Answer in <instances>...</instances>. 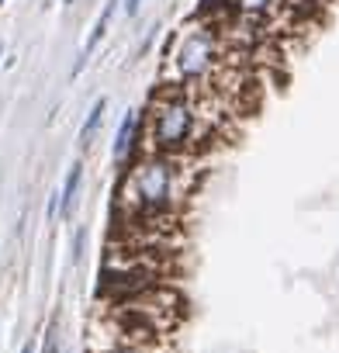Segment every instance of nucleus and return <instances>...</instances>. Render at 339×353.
I'll return each instance as SVG.
<instances>
[{
	"label": "nucleus",
	"instance_id": "1",
	"mask_svg": "<svg viewBox=\"0 0 339 353\" xmlns=\"http://www.w3.org/2000/svg\"><path fill=\"white\" fill-rule=\"evenodd\" d=\"M181 201V170L170 156H149L125 170L118 184V208L128 225L163 222Z\"/></svg>",
	"mask_w": 339,
	"mask_h": 353
},
{
	"label": "nucleus",
	"instance_id": "2",
	"mask_svg": "<svg viewBox=\"0 0 339 353\" xmlns=\"http://www.w3.org/2000/svg\"><path fill=\"white\" fill-rule=\"evenodd\" d=\"M198 108L184 87H166L149 108V139L159 152H181L194 142Z\"/></svg>",
	"mask_w": 339,
	"mask_h": 353
},
{
	"label": "nucleus",
	"instance_id": "3",
	"mask_svg": "<svg viewBox=\"0 0 339 353\" xmlns=\"http://www.w3.org/2000/svg\"><path fill=\"white\" fill-rule=\"evenodd\" d=\"M215 59H218L215 35H212V32H194V35L184 39V46H181V52H177V73H181V80H187V83L205 80V77L212 73Z\"/></svg>",
	"mask_w": 339,
	"mask_h": 353
},
{
	"label": "nucleus",
	"instance_id": "4",
	"mask_svg": "<svg viewBox=\"0 0 339 353\" xmlns=\"http://www.w3.org/2000/svg\"><path fill=\"white\" fill-rule=\"evenodd\" d=\"M80 181H83V166L73 163L70 173H66V184L59 191V219H70L76 212V201H80Z\"/></svg>",
	"mask_w": 339,
	"mask_h": 353
},
{
	"label": "nucleus",
	"instance_id": "5",
	"mask_svg": "<svg viewBox=\"0 0 339 353\" xmlns=\"http://www.w3.org/2000/svg\"><path fill=\"white\" fill-rule=\"evenodd\" d=\"M114 8H118V0H107L104 4V11H101V18H97V25H94V35L87 39V46H83V52H80V59H76V66H73V73H80V66L87 63V56L97 49V42L107 35V25H111V18H114Z\"/></svg>",
	"mask_w": 339,
	"mask_h": 353
},
{
	"label": "nucleus",
	"instance_id": "6",
	"mask_svg": "<svg viewBox=\"0 0 339 353\" xmlns=\"http://www.w3.org/2000/svg\"><path fill=\"white\" fill-rule=\"evenodd\" d=\"M135 128H138V118H135V111H128V114L121 118L118 135H114V163H118V166L128 159V152H132V145H135Z\"/></svg>",
	"mask_w": 339,
	"mask_h": 353
},
{
	"label": "nucleus",
	"instance_id": "7",
	"mask_svg": "<svg viewBox=\"0 0 339 353\" xmlns=\"http://www.w3.org/2000/svg\"><path fill=\"white\" fill-rule=\"evenodd\" d=\"M104 111H107V101H104V97H101V101H94V108H90L87 121H83V132H80L83 145H90V142H94V135L101 132V125H104Z\"/></svg>",
	"mask_w": 339,
	"mask_h": 353
},
{
	"label": "nucleus",
	"instance_id": "8",
	"mask_svg": "<svg viewBox=\"0 0 339 353\" xmlns=\"http://www.w3.org/2000/svg\"><path fill=\"white\" fill-rule=\"evenodd\" d=\"M83 236H87V232L80 229V232H76V239H73V260H80V253H83Z\"/></svg>",
	"mask_w": 339,
	"mask_h": 353
},
{
	"label": "nucleus",
	"instance_id": "9",
	"mask_svg": "<svg viewBox=\"0 0 339 353\" xmlns=\"http://www.w3.org/2000/svg\"><path fill=\"white\" fill-rule=\"evenodd\" d=\"M56 336H59V329L52 325V329H49V336H45V353H56Z\"/></svg>",
	"mask_w": 339,
	"mask_h": 353
},
{
	"label": "nucleus",
	"instance_id": "10",
	"mask_svg": "<svg viewBox=\"0 0 339 353\" xmlns=\"http://www.w3.org/2000/svg\"><path fill=\"white\" fill-rule=\"evenodd\" d=\"M107 353H145L142 346H114V350H107Z\"/></svg>",
	"mask_w": 339,
	"mask_h": 353
},
{
	"label": "nucleus",
	"instance_id": "11",
	"mask_svg": "<svg viewBox=\"0 0 339 353\" xmlns=\"http://www.w3.org/2000/svg\"><path fill=\"white\" fill-rule=\"evenodd\" d=\"M138 4H142V0H125V14H135Z\"/></svg>",
	"mask_w": 339,
	"mask_h": 353
},
{
	"label": "nucleus",
	"instance_id": "12",
	"mask_svg": "<svg viewBox=\"0 0 339 353\" xmlns=\"http://www.w3.org/2000/svg\"><path fill=\"white\" fill-rule=\"evenodd\" d=\"M21 353H35V346H32V343H25V346H21Z\"/></svg>",
	"mask_w": 339,
	"mask_h": 353
},
{
	"label": "nucleus",
	"instance_id": "13",
	"mask_svg": "<svg viewBox=\"0 0 339 353\" xmlns=\"http://www.w3.org/2000/svg\"><path fill=\"white\" fill-rule=\"evenodd\" d=\"M0 4H4V0H0Z\"/></svg>",
	"mask_w": 339,
	"mask_h": 353
}]
</instances>
